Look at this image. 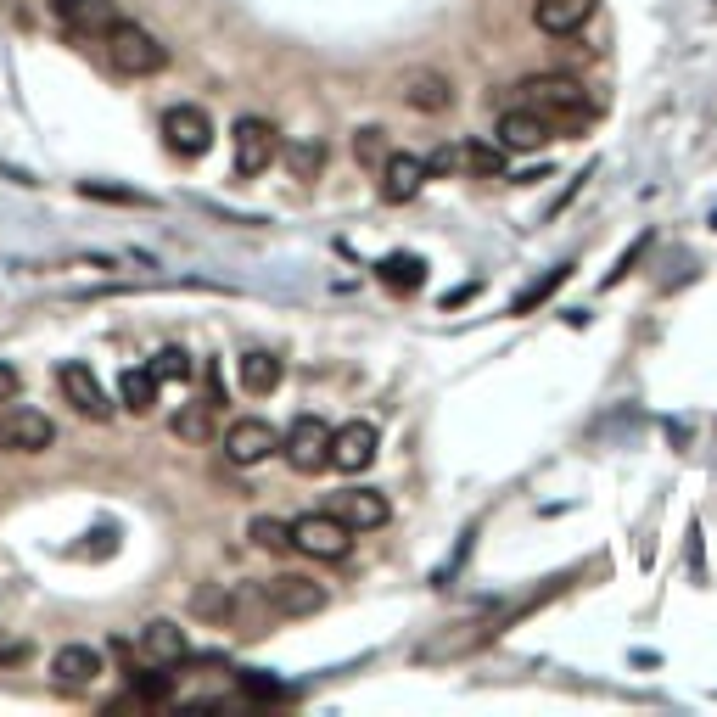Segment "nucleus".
<instances>
[{"instance_id": "f257e3e1", "label": "nucleus", "mask_w": 717, "mask_h": 717, "mask_svg": "<svg viewBox=\"0 0 717 717\" xmlns=\"http://www.w3.org/2000/svg\"><path fill=\"white\" fill-rule=\"evenodd\" d=\"M521 107L544 113L549 124H555V135H572V129H583L594 118L583 85L566 79V73H533V79H521Z\"/></svg>"}, {"instance_id": "f03ea898", "label": "nucleus", "mask_w": 717, "mask_h": 717, "mask_svg": "<svg viewBox=\"0 0 717 717\" xmlns=\"http://www.w3.org/2000/svg\"><path fill=\"white\" fill-rule=\"evenodd\" d=\"M101 45H107L113 68L118 73H135V79H152V73L169 68V45L157 40V34H146L141 23H124V17L101 34Z\"/></svg>"}, {"instance_id": "7ed1b4c3", "label": "nucleus", "mask_w": 717, "mask_h": 717, "mask_svg": "<svg viewBox=\"0 0 717 717\" xmlns=\"http://www.w3.org/2000/svg\"><path fill=\"white\" fill-rule=\"evenodd\" d=\"M281 454H286L292 471H303V477L325 471V465H331V426H325L320 415H297V421L281 432Z\"/></svg>"}, {"instance_id": "20e7f679", "label": "nucleus", "mask_w": 717, "mask_h": 717, "mask_svg": "<svg viewBox=\"0 0 717 717\" xmlns=\"http://www.w3.org/2000/svg\"><path fill=\"white\" fill-rule=\"evenodd\" d=\"M426 169L432 174H477V180H493V174H505V146L499 141H460V146H443V152L426 157Z\"/></svg>"}, {"instance_id": "39448f33", "label": "nucleus", "mask_w": 717, "mask_h": 717, "mask_svg": "<svg viewBox=\"0 0 717 717\" xmlns=\"http://www.w3.org/2000/svg\"><path fill=\"white\" fill-rule=\"evenodd\" d=\"M258 594H264L269 617H314V611H325V589L314 577H297V572L258 583Z\"/></svg>"}, {"instance_id": "423d86ee", "label": "nucleus", "mask_w": 717, "mask_h": 717, "mask_svg": "<svg viewBox=\"0 0 717 717\" xmlns=\"http://www.w3.org/2000/svg\"><path fill=\"white\" fill-rule=\"evenodd\" d=\"M353 544V527L342 516H303L292 521V549L314 555V561H342Z\"/></svg>"}, {"instance_id": "0eeeda50", "label": "nucleus", "mask_w": 717, "mask_h": 717, "mask_svg": "<svg viewBox=\"0 0 717 717\" xmlns=\"http://www.w3.org/2000/svg\"><path fill=\"white\" fill-rule=\"evenodd\" d=\"M230 146H236V174L241 180H258V174L281 157V141H275V129H269L264 118H236Z\"/></svg>"}, {"instance_id": "6e6552de", "label": "nucleus", "mask_w": 717, "mask_h": 717, "mask_svg": "<svg viewBox=\"0 0 717 717\" xmlns=\"http://www.w3.org/2000/svg\"><path fill=\"white\" fill-rule=\"evenodd\" d=\"M57 443V426L45 421L40 409H6L0 415V449L6 454H45Z\"/></svg>"}, {"instance_id": "1a4fd4ad", "label": "nucleus", "mask_w": 717, "mask_h": 717, "mask_svg": "<svg viewBox=\"0 0 717 717\" xmlns=\"http://www.w3.org/2000/svg\"><path fill=\"white\" fill-rule=\"evenodd\" d=\"M163 141L174 157H202L213 146V118L202 107H169L163 113Z\"/></svg>"}, {"instance_id": "9d476101", "label": "nucleus", "mask_w": 717, "mask_h": 717, "mask_svg": "<svg viewBox=\"0 0 717 717\" xmlns=\"http://www.w3.org/2000/svg\"><path fill=\"white\" fill-rule=\"evenodd\" d=\"M225 454H230L236 465H258V460H269V454H281V432H275L269 421H258V415H247V421H230Z\"/></svg>"}, {"instance_id": "9b49d317", "label": "nucleus", "mask_w": 717, "mask_h": 717, "mask_svg": "<svg viewBox=\"0 0 717 717\" xmlns=\"http://www.w3.org/2000/svg\"><path fill=\"white\" fill-rule=\"evenodd\" d=\"M555 141V124H549L544 113H533V107H510L505 118H499V146L505 152H538V146Z\"/></svg>"}, {"instance_id": "f8f14e48", "label": "nucleus", "mask_w": 717, "mask_h": 717, "mask_svg": "<svg viewBox=\"0 0 717 717\" xmlns=\"http://www.w3.org/2000/svg\"><path fill=\"white\" fill-rule=\"evenodd\" d=\"M376 426L370 421H348L331 432V471H365L370 460H376Z\"/></svg>"}, {"instance_id": "ddd939ff", "label": "nucleus", "mask_w": 717, "mask_h": 717, "mask_svg": "<svg viewBox=\"0 0 717 717\" xmlns=\"http://www.w3.org/2000/svg\"><path fill=\"white\" fill-rule=\"evenodd\" d=\"M57 381H62V398H68L79 415H90V421H107L113 415V404H107V393H101V381H96V370L90 365H62L57 370Z\"/></svg>"}, {"instance_id": "4468645a", "label": "nucleus", "mask_w": 717, "mask_h": 717, "mask_svg": "<svg viewBox=\"0 0 717 717\" xmlns=\"http://www.w3.org/2000/svg\"><path fill=\"white\" fill-rule=\"evenodd\" d=\"M426 180H432V169H426V157H415V152H387V163H381V197L387 202L421 197Z\"/></svg>"}, {"instance_id": "2eb2a0df", "label": "nucleus", "mask_w": 717, "mask_h": 717, "mask_svg": "<svg viewBox=\"0 0 717 717\" xmlns=\"http://www.w3.org/2000/svg\"><path fill=\"white\" fill-rule=\"evenodd\" d=\"M101 650H90V645H62L57 656H51V678L57 684H68V689H85V684H96L101 678Z\"/></svg>"}, {"instance_id": "dca6fc26", "label": "nucleus", "mask_w": 717, "mask_h": 717, "mask_svg": "<svg viewBox=\"0 0 717 717\" xmlns=\"http://www.w3.org/2000/svg\"><path fill=\"white\" fill-rule=\"evenodd\" d=\"M398 90H404V101H409V107H415V113H449V107H454V85H449V79H443V73H404V85H398Z\"/></svg>"}, {"instance_id": "f3484780", "label": "nucleus", "mask_w": 717, "mask_h": 717, "mask_svg": "<svg viewBox=\"0 0 717 717\" xmlns=\"http://www.w3.org/2000/svg\"><path fill=\"white\" fill-rule=\"evenodd\" d=\"M589 17H594V0H538L533 6V23L544 34H555V40H561V34H577Z\"/></svg>"}, {"instance_id": "a211bd4d", "label": "nucleus", "mask_w": 717, "mask_h": 717, "mask_svg": "<svg viewBox=\"0 0 717 717\" xmlns=\"http://www.w3.org/2000/svg\"><path fill=\"white\" fill-rule=\"evenodd\" d=\"M141 650L152 661H180V656H191V639H185L180 622L157 617V622H146V628H141Z\"/></svg>"}, {"instance_id": "6ab92c4d", "label": "nucleus", "mask_w": 717, "mask_h": 717, "mask_svg": "<svg viewBox=\"0 0 717 717\" xmlns=\"http://www.w3.org/2000/svg\"><path fill=\"white\" fill-rule=\"evenodd\" d=\"M62 17H68L73 34H107L118 23V6L113 0H57Z\"/></svg>"}, {"instance_id": "aec40b11", "label": "nucleus", "mask_w": 717, "mask_h": 717, "mask_svg": "<svg viewBox=\"0 0 717 717\" xmlns=\"http://www.w3.org/2000/svg\"><path fill=\"white\" fill-rule=\"evenodd\" d=\"M281 376H286V365L275 359V353H264V348L241 353V387H247L253 398H269L275 387H281Z\"/></svg>"}, {"instance_id": "412c9836", "label": "nucleus", "mask_w": 717, "mask_h": 717, "mask_svg": "<svg viewBox=\"0 0 717 717\" xmlns=\"http://www.w3.org/2000/svg\"><path fill=\"white\" fill-rule=\"evenodd\" d=\"M337 516L348 521L353 533H370V527H387V516H393V510H387V499H381L376 488H359V493H348V499H342Z\"/></svg>"}, {"instance_id": "4be33fe9", "label": "nucleus", "mask_w": 717, "mask_h": 717, "mask_svg": "<svg viewBox=\"0 0 717 717\" xmlns=\"http://www.w3.org/2000/svg\"><path fill=\"white\" fill-rule=\"evenodd\" d=\"M376 275H381V286H393V292H421L426 258H421V253H387V258L376 264Z\"/></svg>"}, {"instance_id": "5701e85b", "label": "nucleus", "mask_w": 717, "mask_h": 717, "mask_svg": "<svg viewBox=\"0 0 717 717\" xmlns=\"http://www.w3.org/2000/svg\"><path fill=\"white\" fill-rule=\"evenodd\" d=\"M213 398H197V404H180V415H174V437L180 443H208L213 437Z\"/></svg>"}, {"instance_id": "b1692460", "label": "nucleus", "mask_w": 717, "mask_h": 717, "mask_svg": "<svg viewBox=\"0 0 717 717\" xmlns=\"http://www.w3.org/2000/svg\"><path fill=\"white\" fill-rule=\"evenodd\" d=\"M281 163H286V174H292V180H320L325 146H320V141H292V146H281Z\"/></svg>"}, {"instance_id": "393cba45", "label": "nucleus", "mask_w": 717, "mask_h": 717, "mask_svg": "<svg viewBox=\"0 0 717 717\" xmlns=\"http://www.w3.org/2000/svg\"><path fill=\"white\" fill-rule=\"evenodd\" d=\"M118 398H124L129 415H146V409L157 404V376H152V370H124V381H118Z\"/></svg>"}, {"instance_id": "a878e982", "label": "nucleus", "mask_w": 717, "mask_h": 717, "mask_svg": "<svg viewBox=\"0 0 717 717\" xmlns=\"http://www.w3.org/2000/svg\"><path fill=\"white\" fill-rule=\"evenodd\" d=\"M566 275H572V264H555V269H549V275H544V281H533V286H527V292L516 297V303H510V314H533L538 303H549V297H555V292H561V286H566Z\"/></svg>"}, {"instance_id": "bb28decb", "label": "nucleus", "mask_w": 717, "mask_h": 717, "mask_svg": "<svg viewBox=\"0 0 717 717\" xmlns=\"http://www.w3.org/2000/svg\"><path fill=\"white\" fill-rule=\"evenodd\" d=\"M247 538H253L258 549H269V555H286L292 549V521H275V516H258L253 527H247Z\"/></svg>"}, {"instance_id": "cd10ccee", "label": "nucleus", "mask_w": 717, "mask_h": 717, "mask_svg": "<svg viewBox=\"0 0 717 717\" xmlns=\"http://www.w3.org/2000/svg\"><path fill=\"white\" fill-rule=\"evenodd\" d=\"M191 611H197V617L225 622L230 611H236V589H225V583H208V589H197V594H191Z\"/></svg>"}, {"instance_id": "c85d7f7f", "label": "nucleus", "mask_w": 717, "mask_h": 717, "mask_svg": "<svg viewBox=\"0 0 717 717\" xmlns=\"http://www.w3.org/2000/svg\"><path fill=\"white\" fill-rule=\"evenodd\" d=\"M146 370H152L157 381H191V353H185V348H163Z\"/></svg>"}, {"instance_id": "c756f323", "label": "nucleus", "mask_w": 717, "mask_h": 717, "mask_svg": "<svg viewBox=\"0 0 717 717\" xmlns=\"http://www.w3.org/2000/svg\"><path fill=\"white\" fill-rule=\"evenodd\" d=\"M129 689H135V701H169V678L163 673H129Z\"/></svg>"}, {"instance_id": "7c9ffc66", "label": "nucleus", "mask_w": 717, "mask_h": 717, "mask_svg": "<svg viewBox=\"0 0 717 717\" xmlns=\"http://www.w3.org/2000/svg\"><path fill=\"white\" fill-rule=\"evenodd\" d=\"M353 157H359V163H387V141H381V129H359V135H353Z\"/></svg>"}, {"instance_id": "2f4dec72", "label": "nucleus", "mask_w": 717, "mask_h": 717, "mask_svg": "<svg viewBox=\"0 0 717 717\" xmlns=\"http://www.w3.org/2000/svg\"><path fill=\"white\" fill-rule=\"evenodd\" d=\"M85 197H107V202H135V208H152V197H141V191H124V185H101V180H85L79 185Z\"/></svg>"}, {"instance_id": "473e14b6", "label": "nucleus", "mask_w": 717, "mask_h": 717, "mask_svg": "<svg viewBox=\"0 0 717 717\" xmlns=\"http://www.w3.org/2000/svg\"><path fill=\"white\" fill-rule=\"evenodd\" d=\"M645 253H650V230H645V236H639V241H633L628 253H622V258H617V269H611V275H605V286H617V281H628L633 269H639V258H645Z\"/></svg>"}, {"instance_id": "72a5a7b5", "label": "nucleus", "mask_w": 717, "mask_h": 717, "mask_svg": "<svg viewBox=\"0 0 717 717\" xmlns=\"http://www.w3.org/2000/svg\"><path fill=\"white\" fill-rule=\"evenodd\" d=\"M17 387H23V376H17V370L6 365V359H0V404H12V398H17Z\"/></svg>"}]
</instances>
